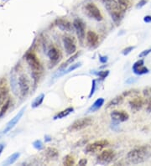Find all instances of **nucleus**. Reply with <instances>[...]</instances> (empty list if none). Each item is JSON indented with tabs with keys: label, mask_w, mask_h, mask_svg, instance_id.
<instances>
[{
	"label": "nucleus",
	"mask_w": 151,
	"mask_h": 166,
	"mask_svg": "<svg viewBox=\"0 0 151 166\" xmlns=\"http://www.w3.org/2000/svg\"><path fill=\"white\" fill-rule=\"evenodd\" d=\"M11 87H12V89L14 91V93L15 95H17V91H18L19 83H18V80H17V78L14 75H11Z\"/></svg>",
	"instance_id": "26"
},
{
	"label": "nucleus",
	"mask_w": 151,
	"mask_h": 166,
	"mask_svg": "<svg viewBox=\"0 0 151 166\" xmlns=\"http://www.w3.org/2000/svg\"><path fill=\"white\" fill-rule=\"evenodd\" d=\"M147 2H148V0H140V1L139 2L138 5H137V8H142V7H143V6L147 3Z\"/></svg>",
	"instance_id": "38"
},
{
	"label": "nucleus",
	"mask_w": 151,
	"mask_h": 166,
	"mask_svg": "<svg viewBox=\"0 0 151 166\" xmlns=\"http://www.w3.org/2000/svg\"><path fill=\"white\" fill-rule=\"evenodd\" d=\"M117 3H118L121 9L124 10V11L127 10L128 8L129 7V5H130L129 0H117Z\"/></svg>",
	"instance_id": "29"
},
{
	"label": "nucleus",
	"mask_w": 151,
	"mask_h": 166,
	"mask_svg": "<svg viewBox=\"0 0 151 166\" xmlns=\"http://www.w3.org/2000/svg\"><path fill=\"white\" fill-rule=\"evenodd\" d=\"M3 149H4V144L1 143V144H0V155H1V154H2V152H3Z\"/></svg>",
	"instance_id": "44"
},
{
	"label": "nucleus",
	"mask_w": 151,
	"mask_h": 166,
	"mask_svg": "<svg viewBox=\"0 0 151 166\" xmlns=\"http://www.w3.org/2000/svg\"><path fill=\"white\" fill-rule=\"evenodd\" d=\"M129 106H130V108L133 111L138 112L143 106V100L142 99V97H135L133 99L129 101Z\"/></svg>",
	"instance_id": "14"
},
{
	"label": "nucleus",
	"mask_w": 151,
	"mask_h": 166,
	"mask_svg": "<svg viewBox=\"0 0 151 166\" xmlns=\"http://www.w3.org/2000/svg\"><path fill=\"white\" fill-rule=\"evenodd\" d=\"M104 3L107 10L108 11L113 20L115 23H118L122 18V9L120 8L118 3L115 0H102Z\"/></svg>",
	"instance_id": "2"
},
{
	"label": "nucleus",
	"mask_w": 151,
	"mask_h": 166,
	"mask_svg": "<svg viewBox=\"0 0 151 166\" xmlns=\"http://www.w3.org/2000/svg\"><path fill=\"white\" fill-rule=\"evenodd\" d=\"M143 94L145 97H151V87H148L146 89L143 90Z\"/></svg>",
	"instance_id": "37"
},
{
	"label": "nucleus",
	"mask_w": 151,
	"mask_h": 166,
	"mask_svg": "<svg viewBox=\"0 0 151 166\" xmlns=\"http://www.w3.org/2000/svg\"><path fill=\"white\" fill-rule=\"evenodd\" d=\"M44 98H45V94L44 93H41L40 95H39L34 100V102L31 104V107L33 108H38L39 106H40L44 101Z\"/></svg>",
	"instance_id": "24"
},
{
	"label": "nucleus",
	"mask_w": 151,
	"mask_h": 166,
	"mask_svg": "<svg viewBox=\"0 0 151 166\" xmlns=\"http://www.w3.org/2000/svg\"><path fill=\"white\" fill-rule=\"evenodd\" d=\"M10 103H11V100L8 98L7 101L5 102V103L2 106L1 110H0V118L4 116V114L6 113V112L8 111V108H9V106H10Z\"/></svg>",
	"instance_id": "27"
},
{
	"label": "nucleus",
	"mask_w": 151,
	"mask_h": 166,
	"mask_svg": "<svg viewBox=\"0 0 151 166\" xmlns=\"http://www.w3.org/2000/svg\"><path fill=\"white\" fill-rule=\"evenodd\" d=\"M73 26L74 29L76 31V34L79 38V40L81 43H82L85 40V36H86V33H85V24L81 20L76 19L73 22Z\"/></svg>",
	"instance_id": "9"
},
{
	"label": "nucleus",
	"mask_w": 151,
	"mask_h": 166,
	"mask_svg": "<svg viewBox=\"0 0 151 166\" xmlns=\"http://www.w3.org/2000/svg\"><path fill=\"white\" fill-rule=\"evenodd\" d=\"M115 157V152L112 150H107L102 151L97 156V163L101 165H108L110 164Z\"/></svg>",
	"instance_id": "8"
},
{
	"label": "nucleus",
	"mask_w": 151,
	"mask_h": 166,
	"mask_svg": "<svg viewBox=\"0 0 151 166\" xmlns=\"http://www.w3.org/2000/svg\"><path fill=\"white\" fill-rule=\"evenodd\" d=\"M19 156H20V154H19V152H16V153L13 154L12 155H10L6 160H4V161L2 163V165H13V164L16 161Z\"/></svg>",
	"instance_id": "19"
},
{
	"label": "nucleus",
	"mask_w": 151,
	"mask_h": 166,
	"mask_svg": "<svg viewBox=\"0 0 151 166\" xmlns=\"http://www.w3.org/2000/svg\"><path fill=\"white\" fill-rule=\"evenodd\" d=\"M139 94V91L137 90H130V91H125L124 93V96H126V97H128V96H137Z\"/></svg>",
	"instance_id": "33"
},
{
	"label": "nucleus",
	"mask_w": 151,
	"mask_h": 166,
	"mask_svg": "<svg viewBox=\"0 0 151 166\" xmlns=\"http://www.w3.org/2000/svg\"><path fill=\"white\" fill-rule=\"evenodd\" d=\"M86 9L87 13L89 14V15L92 17L94 19H96L97 21L102 20V15L101 14L99 8H97L94 3H88L86 6Z\"/></svg>",
	"instance_id": "11"
},
{
	"label": "nucleus",
	"mask_w": 151,
	"mask_h": 166,
	"mask_svg": "<svg viewBox=\"0 0 151 166\" xmlns=\"http://www.w3.org/2000/svg\"><path fill=\"white\" fill-rule=\"evenodd\" d=\"M150 157L151 147L150 145H143L130 150L126 155V159L129 164L139 165L145 162Z\"/></svg>",
	"instance_id": "1"
},
{
	"label": "nucleus",
	"mask_w": 151,
	"mask_h": 166,
	"mask_svg": "<svg viewBox=\"0 0 151 166\" xmlns=\"http://www.w3.org/2000/svg\"><path fill=\"white\" fill-rule=\"evenodd\" d=\"M134 81H135V80H134V79H133V78H130V79H129V80H128V81H127V82H127V83L134 82Z\"/></svg>",
	"instance_id": "45"
},
{
	"label": "nucleus",
	"mask_w": 151,
	"mask_h": 166,
	"mask_svg": "<svg viewBox=\"0 0 151 166\" xmlns=\"http://www.w3.org/2000/svg\"><path fill=\"white\" fill-rule=\"evenodd\" d=\"M45 142H50L51 141V138H50V136H48V135H45Z\"/></svg>",
	"instance_id": "43"
},
{
	"label": "nucleus",
	"mask_w": 151,
	"mask_h": 166,
	"mask_svg": "<svg viewBox=\"0 0 151 166\" xmlns=\"http://www.w3.org/2000/svg\"><path fill=\"white\" fill-rule=\"evenodd\" d=\"M97 75H98L100 78H102V79H105L109 75V71H102L97 72Z\"/></svg>",
	"instance_id": "31"
},
{
	"label": "nucleus",
	"mask_w": 151,
	"mask_h": 166,
	"mask_svg": "<svg viewBox=\"0 0 151 166\" xmlns=\"http://www.w3.org/2000/svg\"><path fill=\"white\" fill-rule=\"evenodd\" d=\"M135 49V47L134 46H128V47H127L125 48L124 50H122V54L124 55V56H128L131 51H133V50Z\"/></svg>",
	"instance_id": "32"
},
{
	"label": "nucleus",
	"mask_w": 151,
	"mask_h": 166,
	"mask_svg": "<svg viewBox=\"0 0 151 166\" xmlns=\"http://www.w3.org/2000/svg\"><path fill=\"white\" fill-rule=\"evenodd\" d=\"M74 111V108H67V109H65V110H63V111H61V112H60L59 113H57L56 116L54 117V120H57V119H61V118H63V117H67L69 114H71L72 112Z\"/></svg>",
	"instance_id": "20"
},
{
	"label": "nucleus",
	"mask_w": 151,
	"mask_h": 166,
	"mask_svg": "<svg viewBox=\"0 0 151 166\" xmlns=\"http://www.w3.org/2000/svg\"><path fill=\"white\" fill-rule=\"evenodd\" d=\"M18 83H19V92L21 94V97H25L28 95L30 91V82L28 80L27 75L25 74L19 75V77L18 78Z\"/></svg>",
	"instance_id": "7"
},
{
	"label": "nucleus",
	"mask_w": 151,
	"mask_h": 166,
	"mask_svg": "<svg viewBox=\"0 0 151 166\" xmlns=\"http://www.w3.org/2000/svg\"><path fill=\"white\" fill-rule=\"evenodd\" d=\"M81 66H82V63H81V62H79V63H76V64H73V65H71V66L70 67H68L67 70H66V69H64L63 71H59L58 73L55 75V77H60V76H61V75H67V74H69L70 72L73 71L74 70L77 69L78 67H80Z\"/></svg>",
	"instance_id": "16"
},
{
	"label": "nucleus",
	"mask_w": 151,
	"mask_h": 166,
	"mask_svg": "<svg viewBox=\"0 0 151 166\" xmlns=\"http://www.w3.org/2000/svg\"><path fill=\"white\" fill-rule=\"evenodd\" d=\"M45 154H46V156L50 158H56L58 157L59 152L58 150H56V148H52V147H49L47 148L45 150Z\"/></svg>",
	"instance_id": "22"
},
{
	"label": "nucleus",
	"mask_w": 151,
	"mask_h": 166,
	"mask_svg": "<svg viewBox=\"0 0 151 166\" xmlns=\"http://www.w3.org/2000/svg\"><path fill=\"white\" fill-rule=\"evenodd\" d=\"M110 116L113 121H115L117 123L125 122L129 118L128 113H127L124 111H113L111 112Z\"/></svg>",
	"instance_id": "12"
},
{
	"label": "nucleus",
	"mask_w": 151,
	"mask_h": 166,
	"mask_svg": "<svg viewBox=\"0 0 151 166\" xmlns=\"http://www.w3.org/2000/svg\"><path fill=\"white\" fill-rule=\"evenodd\" d=\"M25 109H26V107H24V108H22L19 111V112L17 113L16 115L14 117L8 122V123L6 124L5 128H4L3 130L2 131V134H6V133H8V132H10V131L15 127V125L19 123V121L21 119V117L24 115Z\"/></svg>",
	"instance_id": "4"
},
{
	"label": "nucleus",
	"mask_w": 151,
	"mask_h": 166,
	"mask_svg": "<svg viewBox=\"0 0 151 166\" xmlns=\"http://www.w3.org/2000/svg\"><path fill=\"white\" fill-rule=\"evenodd\" d=\"M150 53H151V48L150 49H148V50H145L142 51V52L139 55V57H140V58L145 57V56H147Z\"/></svg>",
	"instance_id": "36"
},
{
	"label": "nucleus",
	"mask_w": 151,
	"mask_h": 166,
	"mask_svg": "<svg viewBox=\"0 0 151 166\" xmlns=\"http://www.w3.org/2000/svg\"><path fill=\"white\" fill-rule=\"evenodd\" d=\"M124 102V97L123 96H117L116 97H114L113 100H111L108 102L107 108H111V107H114V106H117V105H120L122 104Z\"/></svg>",
	"instance_id": "23"
},
{
	"label": "nucleus",
	"mask_w": 151,
	"mask_h": 166,
	"mask_svg": "<svg viewBox=\"0 0 151 166\" xmlns=\"http://www.w3.org/2000/svg\"><path fill=\"white\" fill-rule=\"evenodd\" d=\"M48 56L52 61H57L60 59V51L56 48H51L48 51Z\"/></svg>",
	"instance_id": "21"
},
{
	"label": "nucleus",
	"mask_w": 151,
	"mask_h": 166,
	"mask_svg": "<svg viewBox=\"0 0 151 166\" xmlns=\"http://www.w3.org/2000/svg\"><path fill=\"white\" fill-rule=\"evenodd\" d=\"M95 91H96V81H95V80H93L92 82V89H91L90 94H89V96H88V97H89V98H91L92 96H93V94H94Z\"/></svg>",
	"instance_id": "34"
},
{
	"label": "nucleus",
	"mask_w": 151,
	"mask_h": 166,
	"mask_svg": "<svg viewBox=\"0 0 151 166\" xmlns=\"http://www.w3.org/2000/svg\"><path fill=\"white\" fill-rule=\"evenodd\" d=\"M143 21L145 23H151V16L150 15H146L143 18Z\"/></svg>",
	"instance_id": "41"
},
{
	"label": "nucleus",
	"mask_w": 151,
	"mask_h": 166,
	"mask_svg": "<svg viewBox=\"0 0 151 166\" xmlns=\"http://www.w3.org/2000/svg\"><path fill=\"white\" fill-rule=\"evenodd\" d=\"M99 60L101 63L104 64L108 61V56H99Z\"/></svg>",
	"instance_id": "39"
},
{
	"label": "nucleus",
	"mask_w": 151,
	"mask_h": 166,
	"mask_svg": "<svg viewBox=\"0 0 151 166\" xmlns=\"http://www.w3.org/2000/svg\"><path fill=\"white\" fill-rule=\"evenodd\" d=\"M103 104H104V99H103V98L101 97V98L97 99L95 102H94V103L92 104V106L88 108L87 112H94L97 111L99 108H101L102 107Z\"/></svg>",
	"instance_id": "17"
},
{
	"label": "nucleus",
	"mask_w": 151,
	"mask_h": 166,
	"mask_svg": "<svg viewBox=\"0 0 151 166\" xmlns=\"http://www.w3.org/2000/svg\"><path fill=\"white\" fill-rule=\"evenodd\" d=\"M143 64H144V61H143V60H137V61L134 63V65H133L132 69H134V68H137V67H142V66H143Z\"/></svg>",
	"instance_id": "35"
},
{
	"label": "nucleus",
	"mask_w": 151,
	"mask_h": 166,
	"mask_svg": "<svg viewBox=\"0 0 151 166\" xmlns=\"http://www.w3.org/2000/svg\"><path fill=\"white\" fill-rule=\"evenodd\" d=\"M92 123V119L91 117H84L82 119H78L75 121L68 128V130L70 132H76L84 129L87 127H89Z\"/></svg>",
	"instance_id": "3"
},
{
	"label": "nucleus",
	"mask_w": 151,
	"mask_h": 166,
	"mask_svg": "<svg viewBox=\"0 0 151 166\" xmlns=\"http://www.w3.org/2000/svg\"><path fill=\"white\" fill-rule=\"evenodd\" d=\"M56 25L60 29H61L62 31H67V32H71L73 30V25L71 22L67 21L66 19H58L56 20L55 22Z\"/></svg>",
	"instance_id": "13"
},
{
	"label": "nucleus",
	"mask_w": 151,
	"mask_h": 166,
	"mask_svg": "<svg viewBox=\"0 0 151 166\" xmlns=\"http://www.w3.org/2000/svg\"><path fill=\"white\" fill-rule=\"evenodd\" d=\"M109 143L106 139H102L98 141H95L89 143L86 147L85 151L86 153H96V152H99L101 150H102L105 147L108 146Z\"/></svg>",
	"instance_id": "5"
},
{
	"label": "nucleus",
	"mask_w": 151,
	"mask_h": 166,
	"mask_svg": "<svg viewBox=\"0 0 151 166\" xmlns=\"http://www.w3.org/2000/svg\"><path fill=\"white\" fill-rule=\"evenodd\" d=\"M133 71L136 75H144V74H147L149 73V69L147 67H145L144 66H142V67H137V68H134L133 69Z\"/></svg>",
	"instance_id": "25"
},
{
	"label": "nucleus",
	"mask_w": 151,
	"mask_h": 166,
	"mask_svg": "<svg viewBox=\"0 0 151 166\" xmlns=\"http://www.w3.org/2000/svg\"><path fill=\"white\" fill-rule=\"evenodd\" d=\"M99 40V37L97 34L93 31H88L86 33V41L91 47H95Z\"/></svg>",
	"instance_id": "15"
},
{
	"label": "nucleus",
	"mask_w": 151,
	"mask_h": 166,
	"mask_svg": "<svg viewBox=\"0 0 151 166\" xmlns=\"http://www.w3.org/2000/svg\"><path fill=\"white\" fill-rule=\"evenodd\" d=\"M63 45L67 55H73L76 51V45L74 40L71 37L65 36L63 37Z\"/></svg>",
	"instance_id": "10"
},
{
	"label": "nucleus",
	"mask_w": 151,
	"mask_h": 166,
	"mask_svg": "<svg viewBox=\"0 0 151 166\" xmlns=\"http://www.w3.org/2000/svg\"><path fill=\"white\" fill-rule=\"evenodd\" d=\"M8 94V90L6 86L0 87V108L4 104V102L7 101V97Z\"/></svg>",
	"instance_id": "18"
},
{
	"label": "nucleus",
	"mask_w": 151,
	"mask_h": 166,
	"mask_svg": "<svg viewBox=\"0 0 151 166\" xmlns=\"http://www.w3.org/2000/svg\"><path fill=\"white\" fill-rule=\"evenodd\" d=\"M74 164H75V159H74V157L71 156V154H68L64 158V161H63L64 165L71 166L73 165Z\"/></svg>",
	"instance_id": "28"
},
{
	"label": "nucleus",
	"mask_w": 151,
	"mask_h": 166,
	"mask_svg": "<svg viewBox=\"0 0 151 166\" xmlns=\"http://www.w3.org/2000/svg\"><path fill=\"white\" fill-rule=\"evenodd\" d=\"M87 164V160L86 159V158H82L80 161H79V163H78V165H86Z\"/></svg>",
	"instance_id": "40"
},
{
	"label": "nucleus",
	"mask_w": 151,
	"mask_h": 166,
	"mask_svg": "<svg viewBox=\"0 0 151 166\" xmlns=\"http://www.w3.org/2000/svg\"><path fill=\"white\" fill-rule=\"evenodd\" d=\"M147 111H148L149 112H151V100L150 99V97H149V100H148V102H147Z\"/></svg>",
	"instance_id": "42"
},
{
	"label": "nucleus",
	"mask_w": 151,
	"mask_h": 166,
	"mask_svg": "<svg viewBox=\"0 0 151 166\" xmlns=\"http://www.w3.org/2000/svg\"><path fill=\"white\" fill-rule=\"evenodd\" d=\"M25 59H26V61L29 64V66L33 70V72H40L41 71L40 62L34 53H28L25 56Z\"/></svg>",
	"instance_id": "6"
},
{
	"label": "nucleus",
	"mask_w": 151,
	"mask_h": 166,
	"mask_svg": "<svg viewBox=\"0 0 151 166\" xmlns=\"http://www.w3.org/2000/svg\"><path fill=\"white\" fill-rule=\"evenodd\" d=\"M33 146L34 149L37 150H41L43 149V143L40 140H36L33 143Z\"/></svg>",
	"instance_id": "30"
}]
</instances>
